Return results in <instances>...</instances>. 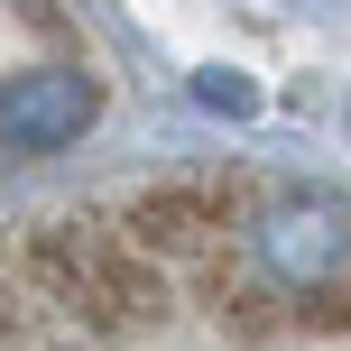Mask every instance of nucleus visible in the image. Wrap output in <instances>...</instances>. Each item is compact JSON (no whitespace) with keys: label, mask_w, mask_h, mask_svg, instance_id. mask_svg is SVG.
<instances>
[{"label":"nucleus","mask_w":351,"mask_h":351,"mask_svg":"<svg viewBox=\"0 0 351 351\" xmlns=\"http://www.w3.org/2000/svg\"><path fill=\"white\" fill-rule=\"evenodd\" d=\"M84 121H93V84L84 74H19V84H0V148H19V158L65 148Z\"/></svg>","instance_id":"f257e3e1"}]
</instances>
